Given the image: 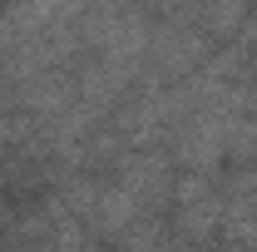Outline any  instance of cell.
Returning <instances> with one entry per match:
<instances>
[{"instance_id":"cell-2","label":"cell","mask_w":257,"mask_h":252,"mask_svg":"<svg viewBox=\"0 0 257 252\" xmlns=\"http://www.w3.org/2000/svg\"><path fill=\"white\" fill-rule=\"evenodd\" d=\"M114 178L124 183L149 213H163L173 203V158L163 149H128L114 163Z\"/></svg>"},{"instance_id":"cell-1","label":"cell","mask_w":257,"mask_h":252,"mask_svg":"<svg viewBox=\"0 0 257 252\" xmlns=\"http://www.w3.org/2000/svg\"><path fill=\"white\" fill-rule=\"evenodd\" d=\"M213 35L198 30L193 20H154V35H149V55H144V69L163 79V84H173V79H183L193 69H203L208 55H213Z\"/></svg>"},{"instance_id":"cell-4","label":"cell","mask_w":257,"mask_h":252,"mask_svg":"<svg viewBox=\"0 0 257 252\" xmlns=\"http://www.w3.org/2000/svg\"><path fill=\"white\" fill-rule=\"evenodd\" d=\"M139 213H149V208L114 178V183H99V203H94V213H89V227H94V237H109L114 242Z\"/></svg>"},{"instance_id":"cell-6","label":"cell","mask_w":257,"mask_h":252,"mask_svg":"<svg viewBox=\"0 0 257 252\" xmlns=\"http://www.w3.org/2000/svg\"><path fill=\"white\" fill-rule=\"evenodd\" d=\"M247 5H252V0H198V5H193V25L208 30L218 45H223V40H232V35L242 30Z\"/></svg>"},{"instance_id":"cell-7","label":"cell","mask_w":257,"mask_h":252,"mask_svg":"<svg viewBox=\"0 0 257 252\" xmlns=\"http://www.w3.org/2000/svg\"><path fill=\"white\" fill-rule=\"evenodd\" d=\"M218 242H227V247H257V208L237 203V198H223Z\"/></svg>"},{"instance_id":"cell-3","label":"cell","mask_w":257,"mask_h":252,"mask_svg":"<svg viewBox=\"0 0 257 252\" xmlns=\"http://www.w3.org/2000/svg\"><path fill=\"white\" fill-rule=\"evenodd\" d=\"M79 99V84H74V64H55V69H35L20 79V109L35 114V119H50Z\"/></svg>"},{"instance_id":"cell-5","label":"cell","mask_w":257,"mask_h":252,"mask_svg":"<svg viewBox=\"0 0 257 252\" xmlns=\"http://www.w3.org/2000/svg\"><path fill=\"white\" fill-rule=\"evenodd\" d=\"M218 222H223V193L198 198V203H178L173 232H178V242H218Z\"/></svg>"}]
</instances>
